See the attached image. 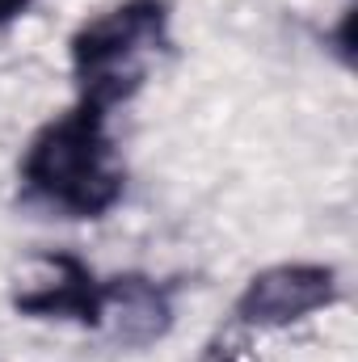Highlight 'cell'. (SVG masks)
I'll return each mask as SVG.
<instances>
[{
	"mask_svg": "<svg viewBox=\"0 0 358 362\" xmlns=\"http://www.w3.org/2000/svg\"><path fill=\"white\" fill-rule=\"evenodd\" d=\"M105 286L101 278L72 253H38L25 262L13 286V312L30 320H76L101 329Z\"/></svg>",
	"mask_w": 358,
	"mask_h": 362,
	"instance_id": "obj_3",
	"label": "cell"
},
{
	"mask_svg": "<svg viewBox=\"0 0 358 362\" xmlns=\"http://www.w3.org/2000/svg\"><path fill=\"white\" fill-rule=\"evenodd\" d=\"M207 362H245L241 354H236V346H211V354H207Z\"/></svg>",
	"mask_w": 358,
	"mask_h": 362,
	"instance_id": "obj_7",
	"label": "cell"
},
{
	"mask_svg": "<svg viewBox=\"0 0 358 362\" xmlns=\"http://www.w3.org/2000/svg\"><path fill=\"white\" fill-rule=\"evenodd\" d=\"M21 181L30 198L68 219H101L118 206L127 173L114 156L105 110L76 101L68 114L51 118L25 148Z\"/></svg>",
	"mask_w": 358,
	"mask_h": 362,
	"instance_id": "obj_1",
	"label": "cell"
},
{
	"mask_svg": "<svg viewBox=\"0 0 358 362\" xmlns=\"http://www.w3.org/2000/svg\"><path fill=\"white\" fill-rule=\"evenodd\" d=\"M169 47V4L165 0H122L110 13L85 21L68 51L81 101L114 110L131 101L148 81V64Z\"/></svg>",
	"mask_w": 358,
	"mask_h": 362,
	"instance_id": "obj_2",
	"label": "cell"
},
{
	"mask_svg": "<svg viewBox=\"0 0 358 362\" xmlns=\"http://www.w3.org/2000/svg\"><path fill=\"white\" fill-rule=\"evenodd\" d=\"M337 270L312 266V262H287L253 274L249 286L236 299V320L253 329H282L291 320H304L308 312H321L337 303Z\"/></svg>",
	"mask_w": 358,
	"mask_h": 362,
	"instance_id": "obj_4",
	"label": "cell"
},
{
	"mask_svg": "<svg viewBox=\"0 0 358 362\" xmlns=\"http://www.w3.org/2000/svg\"><path fill=\"white\" fill-rule=\"evenodd\" d=\"M101 286H105L101 325H110L118 346L144 350L173 329V286L148 274H114Z\"/></svg>",
	"mask_w": 358,
	"mask_h": 362,
	"instance_id": "obj_5",
	"label": "cell"
},
{
	"mask_svg": "<svg viewBox=\"0 0 358 362\" xmlns=\"http://www.w3.org/2000/svg\"><path fill=\"white\" fill-rule=\"evenodd\" d=\"M34 0H0V25H13L21 13H30Z\"/></svg>",
	"mask_w": 358,
	"mask_h": 362,
	"instance_id": "obj_6",
	"label": "cell"
}]
</instances>
